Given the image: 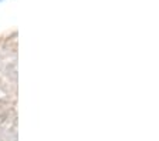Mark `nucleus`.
Segmentation results:
<instances>
[]
</instances>
